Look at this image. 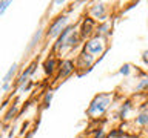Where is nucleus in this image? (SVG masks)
<instances>
[{
  "label": "nucleus",
  "instance_id": "1",
  "mask_svg": "<svg viewBox=\"0 0 148 138\" xmlns=\"http://www.w3.org/2000/svg\"><path fill=\"white\" fill-rule=\"evenodd\" d=\"M113 100V95L111 94H99L94 100L91 101L90 108H88V114L91 117H97V115H102L108 109V106Z\"/></svg>",
  "mask_w": 148,
  "mask_h": 138
},
{
  "label": "nucleus",
  "instance_id": "2",
  "mask_svg": "<svg viewBox=\"0 0 148 138\" xmlns=\"http://www.w3.org/2000/svg\"><path fill=\"white\" fill-rule=\"evenodd\" d=\"M68 25V16H60L54 20V23L49 26V31H48V37L49 39H56V37H60V34L66 29Z\"/></svg>",
  "mask_w": 148,
  "mask_h": 138
},
{
  "label": "nucleus",
  "instance_id": "3",
  "mask_svg": "<svg viewBox=\"0 0 148 138\" xmlns=\"http://www.w3.org/2000/svg\"><path fill=\"white\" fill-rule=\"evenodd\" d=\"M105 49V41L102 37H94V39L88 40L86 43V52L91 54V55H97V54H102Z\"/></svg>",
  "mask_w": 148,
  "mask_h": 138
},
{
  "label": "nucleus",
  "instance_id": "4",
  "mask_svg": "<svg viewBox=\"0 0 148 138\" xmlns=\"http://www.w3.org/2000/svg\"><path fill=\"white\" fill-rule=\"evenodd\" d=\"M74 32V26H68L66 29H65L62 34H60V37L57 39V43H56V46L54 48L57 49V51H60V49H63L65 48V43H66V40L69 39V35H71Z\"/></svg>",
  "mask_w": 148,
  "mask_h": 138
},
{
  "label": "nucleus",
  "instance_id": "5",
  "mask_svg": "<svg viewBox=\"0 0 148 138\" xmlns=\"http://www.w3.org/2000/svg\"><path fill=\"white\" fill-rule=\"evenodd\" d=\"M105 12H106V8L103 3H96L91 8V16L97 18V20H105Z\"/></svg>",
  "mask_w": 148,
  "mask_h": 138
},
{
  "label": "nucleus",
  "instance_id": "6",
  "mask_svg": "<svg viewBox=\"0 0 148 138\" xmlns=\"http://www.w3.org/2000/svg\"><path fill=\"white\" fill-rule=\"evenodd\" d=\"M74 71V64L71 60H65V62H62V64H60V69H59V77H68L69 74H71Z\"/></svg>",
  "mask_w": 148,
  "mask_h": 138
},
{
  "label": "nucleus",
  "instance_id": "7",
  "mask_svg": "<svg viewBox=\"0 0 148 138\" xmlns=\"http://www.w3.org/2000/svg\"><path fill=\"white\" fill-rule=\"evenodd\" d=\"M92 26H94V22H92L91 18H85V20H83L82 29H80V37H82V39H85V37L92 31Z\"/></svg>",
  "mask_w": 148,
  "mask_h": 138
},
{
  "label": "nucleus",
  "instance_id": "8",
  "mask_svg": "<svg viewBox=\"0 0 148 138\" xmlns=\"http://www.w3.org/2000/svg\"><path fill=\"white\" fill-rule=\"evenodd\" d=\"M16 72H17V63H12V66L8 69V72H6V74H5V77H3V83H11L12 77L16 75Z\"/></svg>",
  "mask_w": 148,
  "mask_h": 138
},
{
  "label": "nucleus",
  "instance_id": "9",
  "mask_svg": "<svg viewBox=\"0 0 148 138\" xmlns=\"http://www.w3.org/2000/svg\"><path fill=\"white\" fill-rule=\"evenodd\" d=\"M43 68H45V72H46V74H53L54 69H56V60H54V58L46 60L45 64H43Z\"/></svg>",
  "mask_w": 148,
  "mask_h": 138
},
{
  "label": "nucleus",
  "instance_id": "10",
  "mask_svg": "<svg viewBox=\"0 0 148 138\" xmlns=\"http://www.w3.org/2000/svg\"><path fill=\"white\" fill-rule=\"evenodd\" d=\"M148 89V77L142 78L140 81H139V85L136 86V91H147Z\"/></svg>",
  "mask_w": 148,
  "mask_h": 138
},
{
  "label": "nucleus",
  "instance_id": "11",
  "mask_svg": "<svg viewBox=\"0 0 148 138\" xmlns=\"http://www.w3.org/2000/svg\"><path fill=\"white\" fill-rule=\"evenodd\" d=\"M136 121H137V124H140V126L147 124V123H148V112H142V114L137 117Z\"/></svg>",
  "mask_w": 148,
  "mask_h": 138
},
{
  "label": "nucleus",
  "instance_id": "12",
  "mask_svg": "<svg viewBox=\"0 0 148 138\" xmlns=\"http://www.w3.org/2000/svg\"><path fill=\"white\" fill-rule=\"evenodd\" d=\"M9 6H11V2H9V0H3V2H0V17L3 16L5 11H6Z\"/></svg>",
  "mask_w": 148,
  "mask_h": 138
},
{
  "label": "nucleus",
  "instance_id": "13",
  "mask_svg": "<svg viewBox=\"0 0 148 138\" xmlns=\"http://www.w3.org/2000/svg\"><path fill=\"white\" fill-rule=\"evenodd\" d=\"M131 109V104H130V101H127L123 106H122V109H120V117H127V114H128V110Z\"/></svg>",
  "mask_w": 148,
  "mask_h": 138
},
{
  "label": "nucleus",
  "instance_id": "14",
  "mask_svg": "<svg viewBox=\"0 0 148 138\" xmlns=\"http://www.w3.org/2000/svg\"><path fill=\"white\" fill-rule=\"evenodd\" d=\"M39 39H40V31L37 32V34H34V37H32V40H31V43H29V46H28V49H31L32 46H36V45H37L36 41H39Z\"/></svg>",
  "mask_w": 148,
  "mask_h": 138
},
{
  "label": "nucleus",
  "instance_id": "15",
  "mask_svg": "<svg viewBox=\"0 0 148 138\" xmlns=\"http://www.w3.org/2000/svg\"><path fill=\"white\" fill-rule=\"evenodd\" d=\"M122 75H128L130 74V64H123L122 68H120V71H119Z\"/></svg>",
  "mask_w": 148,
  "mask_h": 138
},
{
  "label": "nucleus",
  "instance_id": "16",
  "mask_svg": "<svg viewBox=\"0 0 148 138\" xmlns=\"http://www.w3.org/2000/svg\"><path fill=\"white\" fill-rule=\"evenodd\" d=\"M51 98H53V92H48V94H46V97H45V108H48V106H49Z\"/></svg>",
  "mask_w": 148,
  "mask_h": 138
},
{
  "label": "nucleus",
  "instance_id": "17",
  "mask_svg": "<svg viewBox=\"0 0 148 138\" xmlns=\"http://www.w3.org/2000/svg\"><path fill=\"white\" fill-rule=\"evenodd\" d=\"M103 137H105V131H103V129H99V132L96 133L94 138H103Z\"/></svg>",
  "mask_w": 148,
  "mask_h": 138
},
{
  "label": "nucleus",
  "instance_id": "18",
  "mask_svg": "<svg viewBox=\"0 0 148 138\" xmlns=\"http://www.w3.org/2000/svg\"><path fill=\"white\" fill-rule=\"evenodd\" d=\"M9 87H11V83H3L2 91H9Z\"/></svg>",
  "mask_w": 148,
  "mask_h": 138
},
{
  "label": "nucleus",
  "instance_id": "19",
  "mask_svg": "<svg viewBox=\"0 0 148 138\" xmlns=\"http://www.w3.org/2000/svg\"><path fill=\"white\" fill-rule=\"evenodd\" d=\"M142 58H143V62H145V63L148 64V51H145V52H143V55H142Z\"/></svg>",
  "mask_w": 148,
  "mask_h": 138
},
{
  "label": "nucleus",
  "instance_id": "20",
  "mask_svg": "<svg viewBox=\"0 0 148 138\" xmlns=\"http://www.w3.org/2000/svg\"><path fill=\"white\" fill-rule=\"evenodd\" d=\"M32 137H34V132H29V133L26 135V138H32Z\"/></svg>",
  "mask_w": 148,
  "mask_h": 138
},
{
  "label": "nucleus",
  "instance_id": "21",
  "mask_svg": "<svg viewBox=\"0 0 148 138\" xmlns=\"http://www.w3.org/2000/svg\"><path fill=\"white\" fill-rule=\"evenodd\" d=\"M79 138H86V137H85V135H80V137H79Z\"/></svg>",
  "mask_w": 148,
  "mask_h": 138
},
{
  "label": "nucleus",
  "instance_id": "22",
  "mask_svg": "<svg viewBox=\"0 0 148 138\" xmlns=\"http://www.w3.org/2000/svg\"><path fill=\"white\" fill-rule=\"evenodd\" d=\"M147 131H148V123H147Z\"/></svg>",
  "mask_w": 148,
  "mask_h": 138
}]
</instances>
